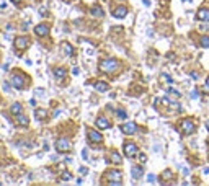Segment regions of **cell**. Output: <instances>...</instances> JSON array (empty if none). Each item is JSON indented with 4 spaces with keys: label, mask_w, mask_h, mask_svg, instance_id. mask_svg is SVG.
<instances>
[{
    "label": "cell",
    "mask_w": 209,
    "mask_h": 186,
    "mask_svg": "<svg viewBox=\"0 0 209 186\" xmlns=\"http://www.w3.org/2000/svg\"><path fill=\"white\" fill-rule=\"evenodd\" d=\"M98 69L101 72H106V74H111V72H114L118 69V60L114 59H108V60H103V62H100Z\"/></svg>",
    "instance_id": "6da1fadb"
},
{
    "label": "cell",
    "mask_w": 209,
    "mask_h": 186,
    "mask_svg": "<svg viewBox=\"0 0 209 186\" xmlns=\"http://www.w3.org/2000/svg\"><path fill=\"white\" fill-rule=\"evenodd\" d=\"M108 181H110L111 186H116V185H121V180H123V173L119 172V170H113V172H110L106 175Z\"/></svg>",
    "instance_id": "7a4b0ae2"
},
{
    "label": "cell",
    "mask_w": 209,
    "mask_h": 186,
    "mask_svg": "<svg viewBox=\"0 0 209 186\" xmlns=\"http://www.w3.org/2000/svg\"><path fill=\"white\" fill-rule=\"evenodd\" d=\"M25 82H26V77L23 74H20V72H18V74H15L13 77H11V85H13L17 90H20V88L25 87Z\"/></svg>",
    "instance_id": "3957f363"
},
{
    "label": "cell",
    "mask_w": 209,
    "mask_h": 186,
    "mask_svg": "<svg viewBox=\"0 0 209 186\" xmlns=\"http://www.w3.org/2000/svg\"><path fill=\"white\" fill-rule=\"evenodd\" d=\"M56 149H57V152H62V154H67V152H70L72 144L67 141V139H59V141L56 142Z\"/></svg>",
    "instance_id": "277c9868"
},
{
    "label": "cell",
    "mask_w": 209,
    "mask_h": 186,
    "mask_svg": "<svg viewBox=\"0 0 209 186\" xmlns=\"http://www.w3.org/2000/svg\"><path fill=\"white\" fill-rule=\"evenodd\" d=\"M29 46V38L28 36H20V38H15V47L18 51H23Z\"/></svg>",
    "instance_id": "5b68a950"
},
{
    "label": "cell",
    "mask_w": 209,
    "mask_h": 186,
    "mask_svg": "<svg viewBox=\"0 0 209 186\" xmlns=\"http://www.w3.org/2000/svg\"><path fill=\"white\" fill-rule=\"evenodd\" d=\"M195 131H196V126L191 119H185L181 123V132L183 134H193Z\"/></svg>",
    "instance_id": "8992f818"
},
{
    "label": "cell",
    "mask_w": 209,
    "mask_h": 186,
    "mask_svg": "<svg viewBox=\"0 0 209 186\" xmlns=\"http://www.w3.org/2000/svg\"><path fill=\"white\" fill-rule=\"evenodd\" d=\"M124 155L129 157V158L136 157V155H137V145L132 144V142H128V144L124 145Z\"/></svg>",
    "instance_id": "52a82bcc"
},
{
    "label": "cell",
    "mask_w": 209,
    "mask_h": 186,
    "mask_svg": "<svg viewBox=\"0 0 209 186\" xmlns=\"http://www.w3.org/2000/svg\"><path fill=\"white\" fill-rule=\"evenodd\" d=\"M136 131H137V126H136L134 123H124L121 124V132L126 134V136H131V134H134Z\"/></svg>",
    "instance_id": "ba28073f"
},
{
    "label": "cell",
    "mask_w": 209,
    "mask_h": 186,
    "mask_svg": "<svg viewBox=\"0 0 209 186\" xmlns=\"http://www.w3.org/2000/svg\"><path fill=\"white\" fill-rule=\"evenodd\" d=\"M88 139H90V142H95V144H100V142L103 141V136L98 132V131L88 129Z\"/></svg>",
    "instance_id": "9c48e42d"
},
{
    "label": "cell",
    "mask_w": 209,
    "mask_h": 186,
    "mask_svg": "<svg viewBox=\"0 0 209 186\" xmlns=\"http://www.w3.org/2000/svg\"><path fill=\"white\" fill-rule=\"evenodd\" d=\"M196 18L199 21H209V10L208 8H199L198 13H196Z\"/></svg>",
    "instance_id": "30bf717a"
},
{
    "label": "cell",
    "mask_w": 209,
    "mask_h": 186,
    "mask_svg": "<svg viewBox=\"0 0 209 186\" xmlns=\"http://www.w3.org/2000/svg\"><path fill=\"white\" fill-rule=\"evenodd\" d=\"M47 33H49V28H47V25H38L34 28V34L38 36H46Z\"/></svg>",
    "instance_id": "8fae6325"
},
{
    "label": "cell",
    "mask_w": 209,
    "mask_h": 186,
    "mask_svg": "<svg viewBox=\"0 0 209 186\" xmlns=\"http://www.w3.org/2000/svg\"><path fill=\"white\" fill-rule=\"evenodd\" d=\"M17 124H20V126L26 127V126L29 124V119L26 118L25 114H22V113H20V114H17Z\"/></svg>",
    "instance_id": "7c38bea8"
},
{
    "label": "cell",
    "mask_w": 209,
    "mask_h": 186,
    "mask_svg": "<svg viewBox=\"0 0 209 186\" xmlns=\"http://www.w3.org/2000/svg\"><path fill=\"white\" fill-rule=\"evenodd\" d=\"M96 126H98V129H108L110 127V121L106 118H98L96 119Z\"/></svg>",
    "instance_id": "4fadbf2b"
},
{
    "label": "cell",
    "mask_w": 209,
    "mask_h": 186,
    "mask_svg": "<svg viewBox=\"0 0 209 186\" xmlns=\"http://www.w3.org/2000/svg\"><path fill=\"white\" fill-rule=\"evenodd\" d=\"M113 15L116 18H124L126 15H128V8H126V7H118L116 10L113 11Z\"/></svg>",
    "instance_id": "5bb4252c"
},
{
    "label": "cell",
    "mask_w": 209,
    "mask_h": 186,
    "mask_svg": "<svg viewBox=\"0 0 209 186\" xmlns=\"http://www.w3.org/2000/svg\"><path fill=\"white\" fill-rule=\"evenodd\" d=\"M142 173H144L142 167H132V170H131V175H132V178H134V180L141 178V176H142Z\"/></svg>",
    "instance_id": "9a60e30c"
},
{
    "label": "cell",
    "mask_w": 209,
    "mask_h": 186,
    "mask_svg": "<svg viewBox=\"0 0 209 186\" xmlns=\"http://www.w3.org/2000/svg\"><path fill=\"white\" fill-rule=\"evenodd\" d=\"M95 88L98 91H101V93H105V91H108V88H110V87H108V83H105V82H96Z\"/></svg>",
    "instance_id": "2e32d148"
},
{
    "label": "cell",
    "mask_w": 209,
    "mask_h": 186,
    "mask_svg": "<svg viewBox=\"0 0 209 186\" xmlns=\"http://www.w3.org/2000/svg\"><path fill=\"white\" fill-rule=\"evenodd\" d=\"M10 113L13 116L20 114V113H22V105H20V103H13V105H11V108H10Z\"/></svg>",
    "instance_id": "e0dca14e"
},
{
    "label": "cell",
    "mask_w": 209,
    "mask_h": 186,
    "mask_svg": "<svg viewBox=\"0 0 209 186\" xmlns=\"http://www.w3.org/2000/svg\"><path fill=\"white\" fill-rule=\"evenodd\" d=\"M62 49H64V52L67 54V56H74V47H72L69 42H62Z\"/></svg>",
    "instance_id": "ac0fdd59"
},
{
    "label": "cell",
    "mask_w": 209,
    "mask_h": 186,
    "mask_svg": "<svg viewBox=\"0 0 209 186\" xmlns=\"http://www.w3.org/2000/svg\"><path fill=\"white\" fill-rule=\"evenodd\" d=\"M121 160H123V158H121V155L118 154V152H111V162H113L114 165H119Z\"/></svg>",
    "instance_id": "d6986e66"
},
{
    "label": "cell",
    "mask_w": 209,
    "mask_h": 186,
    "mask_svg": "<svg viewBox=\"0 0 209 186\" xmlns=\"http://www.w3.org/2000/svg\"><path fill=\"white\" fill-rule=\"evenodd\" d=\"M54 77L59 78V80H62V78L65 77V70L64 69H56V70H54Z\"/></svg>",
    "instance_id": "ffe728a7"
},
{
    "label": "cell",
    "mask_w": 209,
    "mask_h": 186,
    "mask_svg": "<svg viewBox=\"0 0 209 186\" xmlns=\"http://www.w3.org/2000/svg\"><path fill=\"white\" fill-rule=\"evenodd\" d=\"M92 15H93V17H98V18H101L105 13H103V10H101L100 7H93V8H92Z\"/></svg>",
    "instance_id": "44dd1931"
},
{
    "label": "cell",
    "mask_w": 209,
    "mask_h": 186,
    "mask_svg": "<svg viewBox=\"0 0 209 186\" xmlns=\"http://www.w3.org/2000/svg\"><path fill=\"white\" fill-rule=\"evenodd\" d=\"M34 116H36V119H44V118H46V111H44V109H36V113H34Z\"/></svg>",
    "instance_id": "7402d4cb"
},
{
    "label": "cell",
    "mask_w": 209,
    "mask_h": 186,
    "mask_svg": "<svg viewBox=\"0 0 209 186\" xmlns=\"http://www.w3.org/2000/svg\"><path fill=\"white\" fill-rule=\"evenodd\" d=\"M168 93H170V95H173L175 98H180L181 96V93L178 90H175V88H172V87H168Z\"/></svg>",
    "instance_id": "603a6c76"
},
{
    "label": "cell",
    "mask_w": 209,
    "mask_h": 186,
    "mask_svg": "<svg viewBox=\"0 0 209 186\" xmlns=\"http://www.w3.org/2000/svg\"><path fill=\"white\" fill-rule=\"evenodd\" d=\"M116 114H118V118H119V119H126V118H128V113L124 111V109H118Z\"/></svg>",
    "instance_id": "cb8c5ba5"
},
{
    "label": "cell",
    "mask_w": 209,
    "mask_h": 186,
    "mask_svg": "<svg viewBox=\"0 0 209 186\" xmlns=\"http://www.w3.org/2000/svg\"><path fill=\"white\" fill-rule=\"evenodd\" d=\"M201 46L203 47H209V36H203L201 38Z\"/></svg>",
    "instance_id": "d4e9b609"
},
{
    "label": "cell",
    "mask_w": 209,
    "mask_h": 186,
    "mask_svg": "<svg viewBox=\"0 0 209 186\" xmlns=\"http://www.w3.org/2000/svg\"><path fill=\"white\" fill-rule=\"evenodd\" d=\"M62 180H64V181H70V180H72V175H70L69 172H64V173H62Z\"/></svg>",
    "instance_id": "484cf974"
},
{
    "label": "cell",
    "mask_w": 209,
    "mask_h": 186,
    "mask_svg": "<svg viewBox=\"0 0 209 186\" xmlns=\"http://www.w3.org/2000/svg\"><path fill=\"white\" fill-rule=\"evenodd\" d=\"M168 106H170L172 109H178V111L181 109V106L178 105V103H175V101H170V103H168Z\"/></svg>",
    "instance_id": "4316f807"
},
{
    "label": "cell",
    "mask_w": 209,
    "mask_h": 186,
    "mask_svg": "<svg viewBox=\"0 0 209 186\" xmlns=\"http://www.w3.org/2000/svg\"><path fill=\"white\" fill-rule=\"evenodd\" d=\"M162 80L168 82V83H172V82H173V80H172V77H170V75H167V74H163V75H162Z\"/></svg>",
    "instance_id": "83f0119b"
},
{
    "label": "cell",
    "mask_w": 209,
    "mask_h": 186,
    "mask_svg": "<svg viewBox=\"0 0 209 186\" xmlns=\"http://www.w3.org/2000/svg\"><path fill=\"white\" fill-rule=\"evenodd\" d=\"M147 183L154 185V183H155V175H149V176H147Z\"/></svg>",
    "instance_id": "f1b7e54d"
},
{
    "label": "cell",
    "mask_w": 209,
    "mask_h": 186,
    "mask_svg": "<svg viewBox=\"0 0 209 186\" xmlns=\"http://www.w3.org/2000/svg\"><path fill=\"white\" fill-rule=\"evenodd\" d=\"M78 172H80V175H87V173H88V168H85V167H80V168H78Z\"/></svg>",
    "instance_id": "f546056e"
},
{
    "label": "cell",
    "mask_w": 209,
    "mask_h": 186,
    "mask_svg": "<svg viewBox=\"0 0 209 186\" xmlns=\"http://www.w3.org/2000/svg\"><path fill=\"white\" fill-rule=\"evenodd\" d=\"M82 158H88V150H87V149H83V150H82Z\"/></svg>",
    "instance_id": "4dcf8cb0"
},
{
    "label": "cell",
    "mask_w": 209,
    "mask_h": 186,
    "mask_svg": "<svg viewBox=\"0 0 209 186\" xmlns=\"http://www.w3.org/2000/svg\"><path fill=\"white\" fill-rule=\"evenodd\" d=\"M4 91H7V93H10V85H8V83H4Z\"/></svg>",
    "instance_id": "1f68e13d"
},
{
    "label": "cell",
    "mask_w": 209,
    "mask_h": 186,
    "mask_svg": "<svg viewBox=\"0 0 209 186\" xmlns=\"http://www.w3.org/2000/svg\"><path fill=\"white\" fill-rule=\"evenodd\" d=\"M190 96H191V98H198V91H196V90H193L191 93H190Z\"/></svg>",
    "instance_id": "d6a6232c"
},
{
    "label": "cell",
    "mask_w": 209,
    "mask_h": 186,
    "mask_svg": "<svg viewBox=\"0 0 209 186\" xmlns=\"http://www.w3.org/2000/svg\"><path fill=\"white\" fill-rule=\"evenodd\" d=\"M191 78H195V80H198V78H199V75L196 74V72H193V74H191Z\"/></svg>",
    "instance_id": "836d02e7"
},
{
    "label": "cell",
    "mask_w": 209,
    "mask_h": 186,
    "mask_svg": "<svg viewBox=\"0 0 209 186\" xmlns=\"http://www.w3.org/2000/svg\"><path fill=\"white\" fill-rule=\"evenodd\" d=\"M65 163H69V165H70V163H74V160H72L70 157H67V158H65Z\"/></svg>",
    "instance_id": "e575fe53"
},
{
    "label": "cell",
    "mask_w": 209,
    "mask_h": 186,
    "mask_svg": "<svg viewBox=\"0 0 209 186\" xmlns=\"http://www.w3.org/2000/svg\"><path fill=\"white\" fill-rule=\"evenodd\" d=\"M29 105H31V106H36V100L31 98V100H29Z\"/></svg>",
    "instance_id": "d590c367"
},
{
    "label": "cell",
    "mask_w": 209,
    "mask_h": 186,
    "mask_svg": "<svg viewBox=\"0 0 209 186\" xmlns=\"http://www.w3.org/2000/svg\"><path fill=\"white\" fill-rule=\"evenodd\" d=\"M72 72H74V75H78V67H74V70Z\"/></svg>",
    "instance_id": "8d00e7d4"
},
{
    "label": "cell",
    "mask_w": 209,
    "mask_h": 186,
    "mask_svg": "<svg viewBox=\"0 0 209 186\" xmlns=\"http://www.w3.org/2000/svg\"><path fill=\"white\" fill-rule=\"evenodd\" d=\"M139 158H141V162H145V160H147V157H145L144 154H142V155H141V157H139Z\"/></svg>",
    "instance_id": "74e56055"
},
{
    "label": "cell",
    "mask_w": 209,
    "mask_h": 186,
    "mask_svg": "<svg viewBox=\"0 0 209 186\" xmlns=\"http://www.w3.org/2000/svg\"><path fill=\"white\" fill-rule=\"evenodd\" d=\"M144 5H147V7H150V0H144Z\"/></svg>",
    "instance_id": "f35d334b"
},
{
    "label": "cell",
    "mask_w": 209,
    "mask_h": 186,
    "mask_svg": "<svg viewBox=\"0 0 209 186\" xmlns=\"http://www.w3.org/2000/svg\"><path fill=\"white\" fill-rule=\"evenodd\" d=\"M11 2H13V4H20V2H22V0H11Z\"/></svg>",
    "instance_id": "ab89813d"
},
{
    "label": "cell",
    "mask_w": 209,
    "mask_h": 186,
    "mask_svg": "<svg viewBox=\"0 0 209 186\" xmlns=\"http://www.w3.org/2000/svg\"><path fill=\"white\" fill-rule=\"evenodd\" d=\"M206 127H208V131H209V121H208V123H206Z\"/></svg>",
    "instance_id": "60d3db41"
},
{
    "label": "cell",
    "mask_w": 209,
    "mask_h": 186,
    "mask_svg": "<svg viewBox=\"0 0 209 186\" xmlns=\"http://www.w3.org/2000/svg\"><path fill=\"white\" fill-rule=\"evenodd\" d=\"M206 85H209V77H208V82H206Z\"/></svg>",
    "instance_id": "b9f144b4"
}]
</instances>
